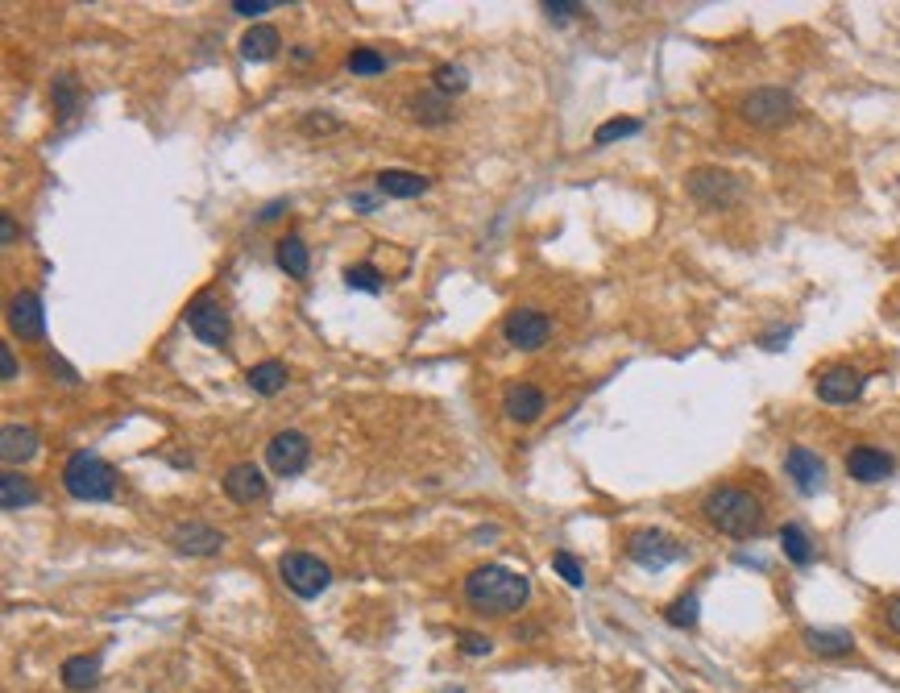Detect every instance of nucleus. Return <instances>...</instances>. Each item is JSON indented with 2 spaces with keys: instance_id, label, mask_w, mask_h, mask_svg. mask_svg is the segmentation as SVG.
<instances>
[{
  "instance_id": "obj_37",
  "label": "nucleus",
  "mask_w": 900,
  "mask_h": 693,
  "mask_svg": "<svg viewBox=\"0 0 900 693\" xmlns=\"http://www.w3.org/2000/svg\"><path fill=\"white\" fill-rule=\"evenodd\" d=\"M341 129V121L328 117V113H307L303 117V133H336Z\"/></svg>"
},
{
  "instance_id": "obj_6",
  "label": "nucleus",
  "mask_w": 900,
  "mask_h": 693,
  "mask_svg": "<svg viewBox=\"0 0 900 693\" xmlns=\"http://www.w3.org/2000/svg\"><path fill=\"white\" fill-rule=\"evenodd\" d=\"M685 187H689V196L706 208H730L743 196V179L730 171H718V166H697V171H689Z\"/></svg>"
},
{
  "instance_id": "obj_42",
  "label": "nucleus",
  "mask_w": 900,
  "mask_h": 693,
  "mask_svg": "<svg viewBox=\"0 0 900 693\" xmlns=\"http://www.w3.org/2000/svg\"><path fill=\"white\" fill-rule=\"evenodd\" d=\"M283 208H287V200H274V204H266V208L258 212V220H262V225H270V220L283 216Z\"/></svg>"
},
{
  "instance_id": "obj_23",
  "label": "nucleus",
  "mask_w": 900,
  "mask_h": 693,
  "mask_svg": "<svg viewBox=\"0 0 900 693\" xmlns=\"http://www.w3.org/2000/svg\"><path fill=\"white\" fill-rule=\"evenodd\" d=\"M30 503H38V486L30 478H21L17 469H5V474H0V507H5V511H21V507H30Z\"/></svg>"
},
{
  "instance_id": "obj_14",
  "label": "nucleus",
  "mask_w": 900,
  "mask_h": 693,
  "mask_svg": "<svg viewBox=\"0 0 900 693\" xmlns=\"http://www.w3.org/2000/svg\"><path fill=\"white\" fill-rule=\"evenodd\" d=\"M220 486L241 507H253V503H262V498H266V478H262V469L253 461L229 465V469H224V478H220Z\"/></svg>"
},
{
  "instance_id": "obj_39",
  "label": "nucleus",
  "mask_w": 900,
  "mask_h": 693,
  "mask_svg": "<svg viewBox=\"0 0 900 693\" xmlns=\"http://www.w3.org/2000/svg\"><path fill=\"white\" fill-rule=\"evenodd\" d=\"M17 378V362H13V349L0 345V382H13Z\"/></svg>"
},
{
  "instance_id": "obj_24",
  "label": "nucleus",
  "mask_w": 900,
  "mask_h": 693,
  "mask_svg": "<svg viewBox=\"0 0 900 693\" xmlns=\"http://www.w3.org/2000/svg\"><path fill=\"white\" fill-rule=\"evenodd\" d=\"M411 117H415L419 125H432V129H436V125H448V121H453V100L440 96L436 88H432V92H419V96L411 100Z\"/></svg>"
},
{
  "instance_id": "obj_16",
  "label": "nucleus",
  "mask_w": 900,
  "mask_h": 693,
  "mask_svg": "<svg viewBox=\"0 0 900 693\" xmlns=\"http://www.w3.org/2000/svg\"><path fill=\"white\" fill-rule=\"evenodd\" d=\"M784 474L793 478V486L801 494H818L826 486V461L813 449H805V445H793L789 457H784Z\"/></svg>"
},
{
  "instance_id": "obj_25",
  "label": "nucleus",
  "mask_w": 900,
  "mask_h": 693,
  "mask_svg": "<svg viewBox=\"0 0 900 693\" xmlns=\"http://www.w3.org/2000/svg\"><path fill=\"white\" fill-rule=\"evenodd\" d=\"M278 266H283L291 279H307L312 274V254H307V245H303V237L299 233H287L283 241H278Z\"/></svg>"
},
{
  "instance_id": "obj_12",
  "label": "nucleus",
  "mask_w": 900,
  "mask_h": 693,
  "mask_svg": "<svg viewBox=\"0 0 900 693\" xmlns=\"http://www.w3.org/2000/svg\"><path fill=\"white\" fill-rule=\"evenodd\" d=\"M9 328L21 341H42L46 337V308L34 291H17L9 299Z\"/></svg>"
},
{
  "instance_id": "obj_2",
  "label": "nucleus",
  "mask_w": 900,
  "mask_h": 693,
  "mask_svg": "<svg viewBox=\"0 0 900 693\" xmlns=\"http://www.w3.org/2000/svg\"><path fill=\"white\" fill-rule=\"evenodd\" d=\"M701 515H706V523L714 532H722L730 540H751V536L764 532V503L743 486L710 490L706 503H701Z\"/></svg>"
},
{
  "instance_id": "obj_22",
  "label": "nucleus",
  "mask_w": 900,
  "mask_h": 693,
  "mask_svg": "<svg viewBox=\"0 0 900 693\" xmlns=\"http://www.w3.org/2000/svg\"><path fill=\"white\" fill-rule=\"evenodd\" d=\"M801 640L813 656H847L855 648V635L842 627H805Z\"/></svg>"
},
{
  "instance_id": "obj_20",
  "label": "nucleus",
  "mask_w": 900,
  "mask_h": 693,
  "mask_svg": "<svg viewBox=\"0 0 900 693\" xmlns=\"http://www.w3.org/2000/svg\"><path fill=\"white\" fill-rule=\"evenodd\" d=\"M59 677H63V689H71V693H88V689H96L100 685V656L92 652H83V656H67L63 660V669H59Z\"/></svg>"
},
{
  "instance_id": "obj_27",
  "label": "nucleus",
  "mask_w": 900,
  "mask_h": 693,
  "mask_svg": "<svg viewBox=\"0 0 900 693\" xmlns=\"http://www.w3.org/2000/svg\"><path fill=\"white\" fill-rule=\"evenodd\" d=\"M780 548L793 565H813V557H818V548H813V540L805 536V528H797V523H784L780 528Z\"/></svg>"
},
{
  "instance_id": "obj_41",
  "label": "nucleus",
  "mask_w": 900,
  "mask_h": 693,
  "mask_svg": "<svg viewBox=\"0 0 900 693\" xmlns=\"http://www.w3.org/2000/svg\"><path fill=\"white\" fill-rule=\"evenodd\" d=\"M349 204H353V208H357L361 216H370V212L378 208V200L370 196V191H353V196H349Z\"/></svg>"
},
{
  "instance_id": "obj_38",
  "label": "nucleus",
  "mask_w": 900,
  "mask_h": 693,
  "mask_svg": "<svg viewBox=\"0 0 900 693\" xmlns=\"http://www.w3.org/2000/svg\"><path fill=\"white\" fill-rule=\"evenodd\" d=\"M229 9H233L237 17H262V13L274 9V0H233Z\"/></svg>"
},
{
  "instance_id": "obj_31",
  "label": "nucleus",
  "mask_w": 900,
  "mask_h": 693,
  "mask_svg": "<svg viewBox=\"0 0 900 693\" xmlns=\"http://www.w3.org/2000/svg\"><path fill=\"white\" fill-rule=\"evenodd\" d=\"M697 611H701L697 594H681V598H677V602H672L668 611H664V619H668L672 627H681V631H693V627H697V619H701Z\"/></svg>"
},
{
  "instance_id": "obj_4",
  "label": "nucleus",
  "mask_w": 900,
  "mask_h": 693,
  "mask_svg": "<svg viewBox=\"0 0 900 693\" xmlns=\"http://www.w3.org/2000/svg\"><path fill=\"white\" fill-rule=\"evenodd\" d=\"M739 117L747 125H759V129L789 125L797 117V96L789 88H755L739 100Z\"/></svg>"
},
{
  "instance_id": "obj_5",
  "label": "nucleus",
  "mask_w": 900,
  "mask_h": 693,
  "mask_svg": "<svg viewBox=\"0 0 900 693\" xmlns=\"http://www.w3.org/2000/svg\"><path fill=\"white\" fill-rule=\"evenodd\" d=\"M278 573H283V586L295 598H320L332 586V569L320 557H312V552H287L278 561Z\"/></svg>"
},
{
  "instance_id": "obj_28",
  "label": "nucleus",
  "mask_w": 900,
  "mask_h": 693,
  "mask_svg": "<svg viewBox=\"0 0 900 693\" xmlns=\"http://www.w3.org/2000/svg\"><path fill=\"white\" fill-rule=\"evenodd\" d=\"M50 100H54V108H59V117L71 121V117L79 113V104H83L79 79H75V75H54V83H50Z\"/></svg>"
},
{
  "instance_id": "obj_15",
  "label": "nucleus",
  "mask_w": 900,
  "mask_h": 693,
  "mask_svg": "<svg viewBox=\"0 0 900 693\" xmlns=\"http://www.w3.org/2000/svg\"><path fill=\"white\" fill-rule=\"evenodd\" d=\"M502 411H506V420H515V424H536L548 411V395L531 382H511L502 391Z\"/></svg>"
},
{
  "instance_id": "obj_26",
  "label": "nucleus",
  "mask_w": 900,
  "mask_h": 693,
  "mask_svg": "<svg viewBox=\"0 0 900 693\" xmlns=\"http://www.w3.org/2000/svg\"><path fill=\"white\" fill-rule=\"evenodd\" d=\"M245 382H249V391L253 395H278L287 386V366L283 362H258V366H249V374H245Z\"/></svg>"
},
{
  "instance_id": "obj_18",
  "label": "nucleus",
  "mask_w": 900,
  "mask_h": 693,
  "mask_svg": "<svg viewBox=\"0 0 900 693\" xmlns=\"http://www.w3.org/2000/svg\"><path fill=\"white\" fill-rule=\"evenodd\" d=\"M38 449H42V440H38L34 428H25V424H5V428H0V457H5L9 469L34 461Z\"/></svg>"
},
{
  "instance_id": "obj_9",
  "label": "nucleus",
  "mask_w": 900,
  "mask_h": 693,
  "mask_svg": "<svg viewBox=\"0 0 900 693\" xmlns=\"http://www.w3.org/2000/svg\"><path fill=\"white\" fill-rule=\"evenodd\" d=\"M502 337H506V345H515L523 353H536L552 337V316L540 312V308H515L502 320Z\"/></svg>"
},
{
  "instance_id": "obj_13",
  "label": "nucleus",
  "mask_w": 900,
  "mask_h": 693,
  "mask_svg": "<svg viewBox=\"0 0 900 693\" xmlns=\"http://www.w3.org/2000/svg\"><path fill=\"white\" fill-rule=\"evenodd\" d=\"M847 474L863 486H876V482H888L896 474V457L876 449V445H855L847 453Z\"/></svg>"
},
{
  "instance_id": "obj_3",
  "label": "nucleus",
  "mask_w": 900,
  "mask_h": 693,
  "mask_svg": "<svg viewBox=\"0 0 900 693\" xmlns=\"http://www.w3.org/2000/svg\"><path fill=\"white\" fill-rule=\"evenodd\" d=\"M63 486L79 503H108L117 494V469L96 453H71L63 465Z\"/></svg>"
},
{
  "instance_id": "obj_29",
  "label": "nucleus",
  "mask_w": 900,
  "mask_h": 693,
  "mask_svg": "<svg viewBox=\"0 0 900 693\" xmlns=\"http://www.w3.org/2000/svg\"><path fill=\"white\" fill-rule=\"evenodd\" d=\"M432 79H436V92L448 96V100L461 96V92L469 88V71H465L461 63H440V67L432 71Z\"/></svg>"
},
{
  "instance_id": "obj_46",
  "label": "nucleus",
  "mask_w": 900,
  "mask_h": 693,
  "mask_svg": "<svg viewBox=\"0 0 900 693\" xmlns=\"http://www.w3.org/2000/svg\"><path fill=\"white\" fill-rule=\"evenodd\" d=\"M440 693H465V689H440Z\"/></svg>"
},
{
  "instance_id": "obj_19",
  "label": "nucleus",
  "mask_w": 900,
  "mask_h": 693,
  "mask_svg": "<svg viewBox=\"0 0 900 693\" xmlns=\"http://www.w3.org/2000/svg\"><path fill=\"white\" fill-rule=\"evenodd\" d=\"M278 50H283V34H278L274 25H253V30H245V38H241V59L245 63H270V59H278Z\"/></svg>"
},
{
  "instance_id": "obj_21",
  "label": "nucleus",
  "mask_w": 900,
  "mask_h": 693,
  "mask_svg": "<svg viewBox=\"0 0 900 693\" xmlns=\"http://www.w3.org/2000/svg\"><path fill=\"white\" fill-rule=\"evenodd\" d=\"M428 187H432L428 175L399 171V166H390V171L378 175V191H382V196H390V200H415V196H424Z\"/></svg>"
},
{
  "instance_id": "obj_1",
  "label": "nucleus",
  "mask_w": 900,
  "mask_h": 693,
  "mask_svg": "<svg viewBox=\"0 0 900 693\" xmlns=\"http://www.w3.org/2000/svg\"><path fill=\"white\" fill-rule=\"evenodd\" d=\"M531 598V581L506 565H482L465 577V602L482 615H515Z\"/></svg>"
},
{
  "instance_id": "obj_10",
  "label": "nucleus",
  "mask_w": 900,
  "mask_h": 693,
  "mask_svg": "<svg viewBox=\"0 0 900 693\" xmlns=\"http://www.w3.org/2000/svg\"><path fill=\"white\" fill-rule=\"evenodd\" d=\"M307 461H312V440H307L303 432H295V428L278 432L266 445V465H270V474H278V478L303 474Z\"/></svg>"
},
{
  "instance_id": "obj_43",
  "label": "nucleus",
  "mask_w": 900,
  "mask_h": 693,
  "mask_svg": "<svg viewBox=\"0 0 900 693\" xmlns=\"http://www.w3.org/2000/svg\"><path fill=\"white\" fill-rule=\"evenodd\" d=\"M0 241H5V245H13V241H17V225H13V216H9V212L0 216Z\"/></svg>"
},
{
  "instance_id": "obj_8",
  "label": "nucleus",
  "mask_w": 900,
  "mask_h": 693,
  "mask_svg": "<svg viewBox=\"0 0 900 693\" xmlns=\"http://www.w3.org/2000/svg\"><path fill=\"white\" fill-rule=\"evenodd\" d=\"M187 328L200 337L204 345H224L229 341V332H233V320H229V308L216 299V295H195L191 303H187Z\"/></svg>"
},
{
  "instance_id": "obj_35",
  "label": "nucleus",
  "mask_w": 900,
  "mask_h": 693,
  "mask_svg": "<svg viewBox=\"0 0 900 693\" xmlns=\"http://www.w3.org/2000/svg\"><path fill=\"white\" fill-rule=\"evenodd\" d=\"M457 648H461V656H473V660H477V656H490V652H494L490 635H477V631H465Z\"/></svg>"
},
{
  "instance_id": "obj_7",
  "label": "nucleus",
  "mask_w": 900,
  "mask_h": 693,
  "mask_svg": "<svg viewBox=\"0 0 900 693\" xmlns=\"http://www.w3.org/2000/svg\"><path fill=\"white\" fill-rule=\"evenodd\" d=\"M627 557H631L639 569L660 573V569H668V565H677V561L685 557V548L672 540V536H664L660 528H643V532H631V540H627Z\"/></svg>"
},
{
  "instance_id": "obj_45",
  "label": "nucleus",
  "mask_w": 900,
  "mask_h": 693,
  "mask_svg": "<svg viewBox=\"0 0 900 693\" xmlns=\"http://www.w3.org/2000/svg\"><path fill=\"white\" fill-rule=\"evenodd\" d=\"M295 63H312V46H295Z\"/></svg>"
},
{
  "instance_id": "obj_36",
  "label": "nucleus",
  "mask_w": 900,
  "mask_h": 693,
  "mask_svg": "<svg viewBox=\"0 0 900 693\" xmlns=\"http://www.w3.org/2000/svg\"><path fill=\"white\" fill-rule=\"evenodd\" d=\"M544 13H548L552 21H573L577 13H585V5H577V0H548Z\"/></svg>"
},
{
  "instance_id": "obj_33",
  "label": "nucleus",
  "mask_w": 900,
  "mask_h": 693,
  "mask_svg": "<svg viewBox=\"0 0 900 693\" xmlns=\"http://www.w3.org/2000/svg\"><path fill=\"white\" fill-rule=\"evenodd\" d=\"M639 129H643V121H635V117H614V121L598 125V133H594V146H610V142H623V137H635Z\"/></svg>"
},
{
  "instance_id": "obj_40",
  "label": "nucleus",
  "mask_w": 900,
  "mask_h": 693,
  "mask_svg": "<svg viewBox=\"0 0 900 693\" xmlns=\"http://www.w3.org/2000/svg\"><path fill=\"white\" fill-rule=\"evenodd\" d=\"M793 337V328H776V332H764V337H759V345L764 349H784V341Z\"/></svg>"
},
{
  "instance_id": "obj_11",
  "label": "nucleus",
  "mask_w": 900,
  "mask_h": 693,
  "mask_svg": "<svg viewBox=\"0 0 900 693\" xmlns=\"http://www.w3.org/2000/svg\"><path fill=\"white\" fill-rule=\"evenodd\" d=\"M166 544H171L175 552H183V557H216V552L229 544V536L216 532L212 523L183 519V523H175V528L166 532Z\"/></svg>"
},
{
  "instance_id": "obj_17",
  "label": "nucleus",
  "mask_w": 900,
  "mask_h": 693,
  "mask_svg": "<svg viewBox=\"0 0 900 693\" xmlns=\"http://www.w3.org/2000/svg\"><path fill=\"white\" fill-rule=\"evenodd\" d=\"M863 386H867V378L855 366H830V370L818 374V399L834 403V407L838 403H855L863 395Z\"/></svg>"
},
{
  "instance_id": "obj_30",
  "label": "nucleus",
  "mask_w": 900,
  "mask_h": 693,
  "mask_svg": "<svg viewBox=\"0 0 900 693\" xmlns=\"http://www.w3.org/2000/svg\"><path fill=\"white\" fill-rule=\"evenodd\" d=\"M345 287H349V291H365V295H378L386 283H382V270H378V266L357 262V266L345 270Z\"/></svg>"
},
{
  "instance_id": "obj_32",
  "label": "nucleus",
  "mask_w": 900,
  "mask_h": 693,
  "mask_svg": "<svg viewBox=\"0 0 900 693\" xmlns=\"http://www.w3.org/2000/svg\"><path fill=\"white\" fill-rule=\"evenodd\" d=\"M345 67H349L353 75H382V71H386V54L374 50V46H357L349 59H345Z\"/></svg>"
},
{
  "instance_id": "obj_34",
  "label": "nucleus",
  "mask_w": 900,
  "mask_h": 693,
  "mask_svg": "<svg viewBox=\"0 0 900 693\" xmlns=\"http://www.w3.org/2000/svg\"><path fill=\"white\" fill-rule=\"evenodd\" d=\"M552 569H556L560 577H565L573 590H581V586H585V565L573 557V552H552Z\"/></svg>"
},
{
  "instance_id": "obj_44",
  "label": "nucleus",
  "mask_w": 900,
  "mask_h": 693,
  "mask_svg": "<svg viewBox=\"0 0 900 693\" xmlns=\"http://www.w3.org/2000/svg\"><path fill=\"white\" fill-rule=\"evenodd\" d=\"M884 623H888L892 631H900V598H892V602L884 606Z\"/></svg>"
}]
</instances>
